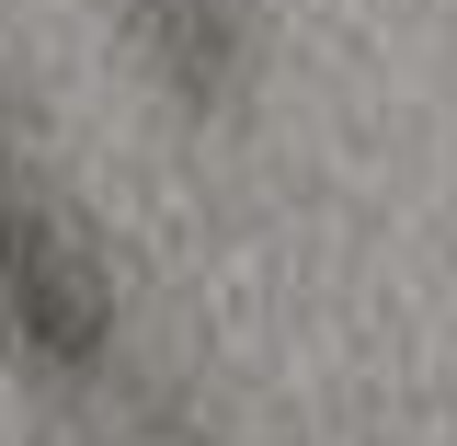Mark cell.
<instances>
[{
	"label": "cell",
	"mask_w": 457,
	"mask_h": 446,
	"mask_svg": "<svg viewBox=\"0 0 457 446\" xmlns=\"http://www.w3.org/2000/svg\"><path fill=\"white\" fill-rule=\"evenodd\" d=\"M0 343L57 378H92L114 355V264L35 172L0 183Z\"/></svg>",
	"instance_id": "obj_1"
},
{
	"label": "cell",
	"mask_w": 457,
	"mask_h": 446,
	"mask_svg": "<svg viewBox=\"0 0 457 446\" xmlns=\"http://www.w3.org/2000/svg\"><path fill=\"white\" fill-rule=\"evenodd\" d=\"M126 46L183 114H240L263 80V0H114Z\"/></svg>",
	"instance_id": "obj_2"
},
{
	"label": "cell",
	"mask_w": 457,
	"mask_h": 446,
	"mask_svg": "<svg viewBox=\"0 0 457 446\" xmlns=\"http://www.w3.org/2000/svg\"><path fill=\"white\" fill-rule=\"evenodd\" d=\"M0 183H23V149H12V92H0Z\"/></svg>",
	"instance_id": "obj_3"
},
{
	"label": "cell",
	"mask_w": 457,
	"mask_h": 446,
	"mask_svg": "<svg viewBox=\"0 0 457 446\" xmlns=\"http://www.w3.org/2000/svg\"><path fill=\"white\" fill-rule=\"evenodd\" d=\"M114 446H183V435H114Z\"/></svg>",
	"instance_id": "obj_4"
}]
</instances>
